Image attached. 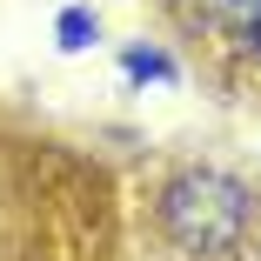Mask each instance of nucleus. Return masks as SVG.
Wrapping results in <instances>:
<instances>
[{
	"instance_id": "1",
	"label": "nucleus",
	"mask_w": 261,
	"mask_h": 261,
	"mask_svg": "<svg viewBox=\"0 0 261 261\" xmlns=\"http://www.w3.org/2000/svg\"><path fill=\"white\" fill-rule=\"evenodd\" d=\"M161 228L174 248L188 254H228L241 248L248 234V188L234 174H215V168H201V174H181L168 194H161Z\"/></svg>"
},
{
	"instance_id": "2",
	"label": "nucleus",
	"mask_w": 261,
	"mask_h": 261,
	"mask_svg": "<svg viewBox=\"0 0 261 261\" xmlns=\"http://www.w3.org/2000/svg\"><path fill=\"white\" fill-rule=\"evenodd\" d=\"M201 7H207V20H248L254 0H201Z\"/></svg>"
},
{
	"instance_id": "3",
	"label": "nucleus",
	"mask_w": 261,
	"mask_h": 261,
	"mask_svg": "<svg viewBox=\"0 0 261 261\" xmlns=\"http://www.w3.org/2000/svg\"><path fill=\"white\" fill-rule=\"evenodd\" d=\"M248 34H254V54H261V0H254V14H248Z\"/></svg>"
}]
</instances>
